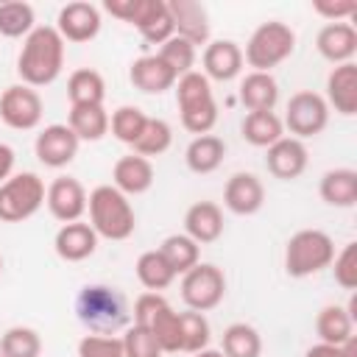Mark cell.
Instances as JSON below:
<instances>
[{"instance_id": "cell-41", "label": "cell", "mask_w": 357, "mask_h": 357, "mask_svg": "<svg viewBox=\"0 0 357 357\" xmlns=\"http://www.w3.org/2000/svg\"><path fill=\"white\" fill-rule=\"evenodd\" d=\"M156 56L181 78V75L192 73V64H195V45H190L187 39H181V36L173 33V36L159 47Z\"/></svg>"}, {"instance_id": "cell-5", "label": "cell", "mask_w": 357, "mask_h": 357, "mask_svg": "<svg viewBox=\"0 0 357 357\" xmlns=\"http://www.w3.org/2000/svg\"><path fill=\"white\" fill-rule=\"evenodd\" d=\"M335 259V243L321 229H301L284 245V271L293 279L321 273Z\"/></svg>"}, {"instance_id": "cell-12", "label": "cell", "mask_w": 357, "mask_h": 357, "mask_svg": "<svg viewBox=\"0 0 357 357\" xmlns=\"http://www.w3.org/2000/svg\"><path fill=\"white\" fill-rule=\"evenodd\" d=\"M45 204L50 209V215L61 223H75L81 220V215L86 212V190L78 178L73 176H59L50 181L47 192H45Z\"/></svg>"}, {"instance_id": "cell-50", "label": "cell", "mask_w": 357, "mask_h": 357, "mask_svg": "<svg viewBox=\"0 0 357 357\" xmlns=\"http://www.w3.org/2000/svg\"><path fill=\"white\" fill-rule=\"evenodd\" d=\"M0 271H3V259H0Z\"/></svg>"}, {"instance_id": "cell-22", "label": "cell", "mask_w": 357, "mask_h": 357, "mask_svg": "<svg viewBox=\"0 0 357 357\" xmlns=\"http://www.w3.org/2000/svg\"><path fill=\"white\" fill-rule=\"evenodd\" d=\"M53 248L56 254L64 259V262H81L86 257L95 254L98 248V234L89 223L84 220H75V223H64L59 231H56V240H53Z\"/></svg>"}, {"instance_id": "cell-28", "label": "cell", "mask_w": 357, "mask_h": 357, "mask_svg": "<svg viewBox=\"0 0 357 357\" xmlns=\"http://www.w3.org/2000/svg\"><path fill=\"white\" fill-rule=\"evenodd\" d=\"M223 156H226V142H223L220 137H215V134H201V137H195V139L187 145V151H184L187 167H190L192 173H198V176H206V173L218 170L220 162H223Z\"/></svg>"}, {"instance_id": "cell-35", "label": "cell", "mask_w": 357, "mask_h": 357, "mask_svg": "<svg viewBox=\"0 0 357 357\" xmlns=\"http://www.w3.org/2000/svg\"><path fill=\"white\" fill-rule=\"evenodd\" d=\"M223 354L226 357H259L262 337L251 324H231L223 332Z\"/></svg>"}, {"instance_id": "cell-16", "label": "cell", "mask_w": 357, "mask_h": 357, "mask_svg": "<svg viewBox=\"0 0 357 357\" xmlns=\"http://www.w3.org/2000/svg\"><path fill=\"white\" fill-rule=\"evenodd\" d=\"M223 204L234 215H254L265 204V187L254 173H234L223 187Z\"/></svg>"}, {"instance_id": "cell-25", "label": "cell", "mask_w": 357, "mask_h": 357, "mask_svg": "<svg viewBox=\"0 0 357 357\" xmlns=\"http://www.w3.org/2000/svg\"><path fill=\"white\" fill-rule=\"evenodd\" d=\"M134 28L142 33L145 42L165 45L173 36V20L165 0H139V11L134 20Z\"/></svg>"}, {"instance_id": "cell-10", "label": "cell", "mask_w": 357, "mask_h": 357, "mask_svg": "<svg viewBox=\"0 0 357 357\" xmlns=\"http://www.w3.org/2000/svg\"><path fill=\"white\" fill-rule=\"evenodd\" d=\"M326 123H329V106L318 92L301 89V92H296L290 98L287 114H284V126L290 128V134L296 139L321 134L326 128Z\"/></svg>"}, {"instance_id": "cell-29", "label": "cell", "mask_w": 357, "mask_h": 357, "mask_svg": "<svg viewBox=\"0 0 357 357\" xmlns=\"http://www.w3.org/2000/svg\"><path fill=\"white\" fill-rule=\"evenodd\" d=\"M315 332H318L321 343L340 346V343H346L349 337H354V318L349 315L346 307H340V304H326V307H321V312H318V318H315Z\"/></svg>"}, {"instance_id": "cell-4", "label": "cell", "mask_w": 357, "mask_h": 357, "mask_svg": "<svg viewBox=\"0 0 357 357\" xmlns=\"http://www.w3.org/2000/svg\"><path fill=\"white\" fill-rule=\"evenodd\" d=\"M176 103H178V114H181V126L201 137L209 134L218 123V103L209 86V78L204 73H187L176 81Z\"/></svg>"}, {"instance_id": "cell-20", "label": "cell", "mask_w": 357, "mask_h": 357, "mask_svg": "<svg viewBox=\"0 0 357 357\" xmlns=\"http://www.w3.org/2000/svg\"><path fill=\"white\" fill-rule=\"evenodd\" d=\"M318 53L332 64H346L357 53V31L349 22H326L315 39Z\"/></svg>"}, {"instance_id": "cell-46", "label": "cell", "mask_w": 357, "mask_h": 357, "mask_svg": "<svg viewBox=\"0 0 357 357\" xmlns=\"http://www.w3.org/2000/svg\"><path fill=\"white\" fill-rule=\"evenodd\" d=\"M103 8H106L112 17H117V20H123V22H131V25H134L137 11H139V0H106V3H103Z\"/></svg>"}, {"instance_id": "cell-6", "label": "cell", "mask_w": 357, "mask_h": 357, "mask_svg": "<svg viewBox=\"0 0 357 357\" xmlns=\"http://www.w3.org/2000/svg\"><path fill=\"white\" fill-rule=\"evenodd\" d=\"M293 50H296V33L290 31V25H284L279 20H268L248 36L243 61H248L254 67V73H271Z\"/></svg>"}, {"instance_id": "cell-19", "label": "cell", "mask_w": 357, "mask_h": 357, "mask_svg": "<svg viewBox=\"0 0 357 357\" xmlns=\"http://www.w3.org/2000/svg\"><path fill=\"white\" fill-rule=\"evenodd\" d=\"M128 81L134 84V89H139L145 95H162L170 86H176L178 75L159 56H139L137 61H131Z\"/></svg>"}, {"instance_id": "cell-13", "label": "cell", "mask_w": 357, "mask_h": 357, "mask_svg": "<svg viewBox=\"0 0 357 357\" xmlns=\"http://www.w3.org/2000/svg\"><path fill=\"white\" fill-rule=\"evenodd\" d=\"M53 28L59 31V36L64 42H75V45L89 42L100 31V11H98V6L84 3V0L67 3V6H61Z\"/></svg>"}, {"instance_id": "cell-15", "label": "cell", "mask_w": 357, "mask_h": 357, "mask_svg": "<svg viewBox=\"0 0 357 357\" xmlns=\"http://www.w3.org/2000/svg\"><path fill=\"white\" fill-rule=\"evenodd\" d=\"M170 20H173V33L187 39L190 45H206L209 42V14L201 3L195 0H165Z\"/></svg>"}, {"instance_id": "cell-42", "label": "cell", "mask_w": 357, "mask_h": 357, "mask_svg": "<svg viewBox=\"0 0 357 357\" xmlns=\"http://www.w3.org/2000/svg\"><path fill=\"white\" fill-rule=\"evenodd\" d=\"M123 340V351L126 357H162V346L156 343V337L145 329V326H128L126 335L120 337Z\"/></svg>"}, {"instance_id": "cell-23", "label": "cell", "mask_w": 357, "mask_h": 357, "mask_svg": "<svg viewBox=\"0 0 357 357\" xmlns=\"http://www.w3.org/2000/svg\"><path fill=\"white\" fill-rule=\"evenodd\" d=\"M243 70V50L231 39H215L204 50V75L212 81H231Z\"/></svg>"}, {"instance_id": "cell-45", "label": "cell", "mask_w": 357, "mask_h": 357, "mask_svg": "<svg viewBox=\"0 0 357 357\" xmlns=\"http://www.w3.org/2000/svg\"><path fill=\"white\" fill-rule=\"evenodd\" d=\"M312 11L326 17L329 22H343L351 14H357V0H315Z\"/></svg>"}, {"instance_id": "cell-36", "label": "cell", "mask_w": 357, "mask_h": 357, "mask_svg": "<svg viewBox=\"0 0 357 357\" xmlns=\"http://www.w3.org/2000/svg\"><path fill=\"white\" fill-rule=\"evenodd\" d=\"M31 31H33V6L22 0L0 3V36L17 39V36H28Z\"/></svg>"}, {"instance_id": "cell-47", "label": "cell", "mask_w": 357, "mask_h": 357, "mask_svg": "<svg viewBox=\"0 0 357 357\" xmlns=\"http://www.w3.org/2000/svg\"><path fill=\"white\" fill-rule=\"evenodd\" d=\"M11 170H14V148L0 142V184L11 176Z\"/></svg>"}, {"instance_id": "cell-7", "label": "cell", "mask_w": 357, "mask_h": 357, "mask_svg": "<svg viewBox=\"0 0 357 357\" xmlns=\"http://www.w3.org/2000/svg\"><path fill=\"white\" fill-rule=\"evenodd\" d=\"M45 181L36 173H14L0 184V220L22 223L45 204Z\"/></svg>"}, {"instance_id": "cell-17", "label": "cell", "mask_w": 357, "mask_h": 357, "mask_svg": "<svg viewBox=\"0 0 357 357\" xmlns=\"http://www.w3.org/2000/svg\"><path fill=\"white\" fill-rule=\"evenodd\" d=\"M265 165L271 170V176L282 178V181H290V178H298L307 167V148L301 139L296 137H282L276 139L271 148H268V156H265Z\"/></svg>"}, {"instance_id": "cell-14", "label": "cell", "mask_w": 357, "mask_h": 357, "mask_svg": "<svg viewBox=\"0 0 357 357\" xmlns=\"http://www.w3.org/2000/svg\"><path fill=\"white\" fill-rule=\"evenodd\" d=\"M78 137L70 131V126H61V123H53V126H45L39 134H36V142H33V151H36V159L45 165V167H64L75 159L78 153Z\"/></svg>"}, {"instance_id": "cell-1", "label": "cell", "mask_w": 357, "mask_h": 357, "mask_svg": "<svg viewBox=\"0 0 357 357\" xmlns=\"http://www.w3.org/2000/svg\"><path fill=\"white\" fill-rule=\"evenodd\" d=\"M64 67V39L53 25H36L17 56V73L25 86H47L61 75Z\"/></svg>"}, {"instance_id": "cell-26", "label": "cell", "mask_w": 357, "mask_h": 357, "mask_svg": "<svg viewBox=\"0 0 357 357\" xmlns=\"http://www.w3.org/2000/svg\"><path fill=\"white\" fill-rule=\"evenodd\" d=\"M318 192H321V198H324L329 206H337V209L354 206V204H357V170H351V167L326 170V173L321 176Z\"/></svg>"}, {"instance_id": "cell-32", "label": "cell", "mask_w": 357, "mask_h": 357, "mask_svg": "<svg viewBox=\"0 0 357 357\" xmlns=\"http://www.w3.org/2000/svg\"><path fill=\"white\" fill-rule=\"evenodd\" d=\"M240 131L243 139L251 142L254 148H271L276 139L284 137V123L273 112H248Z\"/></svg>"}, {"instance_id": "cell-43", "label": "cell", "mask_w": 357, "mask_h": 357, "mask_svg": "<svg viewBox=\"0 0 357 357\" xmlns=\"http://www.w3.org/2000/svg\"><path fill=\"white\" fill-rule=\"evenodd\" d=\"M332 273L343 290H357V243H346L340 254H335Z\"/></svg>"}, {"instance_id": "cell-30", "label": "cell", "mask_w": 357, "mask_h": 357, "mask_svg": "<svg viewBox=\"0 0 357 357\" xmlns=\"http://www.w3.org/2000/svg\"><path fill=\"white\" fill-rule=\"evenodd\" d=\"M67 98H70V106H103V98H106L103 75L89 67L75 70L67 81Z\"/></svg>"}, {"instance_id": "cell-31", "label": "cell", "mask_w": 357, "mask_h": 357, "mask_svg": "<svg viewBox=\"0 0 357 357\" xmlns=\"http://www.w3.org/2000/svg\"><path fill=\"white\" fill-rule=\"evenodd\" d=\"M67 126L78 137V142H98L109 131V114L103 106H70Z\"/></svg>"}, {"instance_id": "cell-11", "label": "cell", "mask_w": 357, "mask_h": 357, "mask_svg": "<svg viewBox=\"0 0 357 357\" xmlns=\"http://www.w3.org/2000/svg\"><path fill=\"white\" fill-rule=\"evenodd\" d=\"M0 120L14 131H31L42 120V98L33 86L14 84L0 95Z\"/></svg>"}, {"instance_id": "cell-44", "label": "cell", "mask_w": 357, "mask_h": 357, "mask_svg": "<svg viewBox=\"0 0 357 357\" xmlns=\"http://www.w3.org/2000/svg\"><path fill=\"white\" fill-rule=\"evenodd\" d=\"M78 357H126V351L114 335H84L78 340Z\"/></svg>"}, {"instance_id": "cell-18", "label": "cell", "mask_w": 357, "mask_h": 357, "mask_svg": "<svg viewBox=\"0 0 357 357\" xmlns=\"http://www.w3.org/2000/svg\"><path fill=\"white\" fill-rule=\"evenodd\" d=\"M153 184V165L151 159L139 153L120 156L112 167V187H117L123 195H142Z\"/></svg>"}, {"instance_id": "cell-38", "label": "cell", "mask_w": 357, "mask_h": 357, "mask_svg": "<svg viewBox=\"0 0 357 357\" xmlns=\"http://www.w3.org/2000/svg\"><path fill=\"white\" fill-rule=\"evenodd\" d=\"M209 321L204 318V312H195V310H187V312H178V337H181V351L187 354H195L201 349L209 346Z\"/></svg>"}, {"instance_id": "cell-33", "label": "cell", "mask_w": 357, "mask_h": 357, "mask_svg": "<svg viewBox=\"0 0 357 357\" xmlns=\"http://www.w3.org/2000/svg\"><path fill=\"white\" fill-rule=\"evenodd\" d=\"M134 268H137V279H139V284H142L148 293H159V290L170 287L173 279H176L173 268L167 265V259L162 257L159 248H153V251H142Z\"/></svg>"}, {"instance_id": "cell-21", "label": "cell", "mask_w": 357, "mask_h": 357, "mask_svg": "<svg viewBox=\"0 0 357 357\" xmlns=\"http://www.w3.org/2000/svg\"><path fill=\"white\" fill-rule=\"evenodd\" d=\"M326 106H335V112L351 117L357 112V64H335L326 75Z\"/></svg>"}, {"instance_id": "cell-49", "label": "cell", "mask_w": 357, "mask_h": 357, "mask_svg": "<svg viewBox=\"0 0 357 357\" xmlns=\"http://www.w3.org/2000/svg\"><path fill=\"white\" fill-rule=\"evenodd\" d=\"M192 357H226L223 351H215V349H201V351H195Z\"/></svg>"}, {"instance_id": "cell-34", "label": "cell", "mask_w": 357, "mask_h": 357, "mask_svg": "<svg viewBox=\"0 0 357 357\" xmlns=\"http://www.w3.org/2000/svg\"><path fill=\"white\" fill-rule=\"evenodd\" d=\"M159 251H162V257L167 259V265L173 268L176 276L178 273L184 276L190 268H195L201 262V248L187 234H170V237H165L162 245H159Z\"/></svg>"}, {"instance_id": "cell-27", "label": "cell", "mask_w": 357, "mask_h": 357, "mask_svg": "<svg viewBox=\"0 0 357 357\" xmlns=\"http://www.w3.org/2000/svg\"><path fill=\"white\" fill-rule=\"evenodd\" d=\"M279 100V84L271 73H248L240 84V103L248 112H273Z\"/></svg>"}, {"instance_id": "cell-39", "label": "cell", "mask_w": 357, "mask_h": 357, "mask_svg": "<svg viewBox=\"0 0 357 357\" xmlns=\"http://www.w3.org/2000/svg\"><path fill=\"white\" fill-rule=\"evenodd\" d=\"M0 354L3 357H39L42 337L31 326H11L0 337Z\"/></svg>"}, {"instance_id": "cell-48", "label": "cell", "mask_w": 357, "mask_h": 357, "mask_svg": "<svg viewBox=\"0 0 357 357\" xmlns=\"http://www.w3.org/2000/svg\"><path fill=\"white\" fill-rule=\"evenodd\" d=\"M304 357H346L340 346H329V343H315L304 351Z\"/></svg>"}, {"instance_id": "cell-40", "label": "cell", "mask_w": 357, "mask_h": 357, "mask_svg": "<svg viewBox=\"0 0 357 357\" xmlns=\"http://www.w3.org/2000/svg\"><path fill=\"white\" fill-rule=\"evenodd\" d=\"M145 123H148V114H145L142 109H137V106H120V109H114L112 117H109L112 134H114L120 142H126V145H134V142L139 139Z\"/></svg>"}, {"instance_id": "cell-9", "label": "cell", "mask_w": 357, "mask_h": 357, "mask_svg": "<svg viewBox=\"0 0 357 357\" xmlns=\"http://www.w3.org/2000/svg\"><path fill=\"white\" fill-rule=\"evenodd\" d=\"M223 296H226V276H223V271L218 265L198 262L181 279V298L195 312L215 310L223 301Z\"/></svg>"}, {"instance_id": "cell-51", "label": "cell", "mask_w": 357, "mask_h": 357, "mask_svg": "<svg viewBox=\"0 0 357 357\" xmlns=\"http://www.w3.org/2000/svg\"><path fill=\"white\" fill-rule=\"evenodd\" d=\"M0 357H3V354H0Z\"/></svg>"}, {"instance_id": "cell-8", "label": "cell", "mask_w": 357, "mask_h": 357, "mask_svg": "<svg viewBox=\"0 0 357 357\" xmlns=\"http://www.w3.org/2000/svg\"><path fill=\"white\" fill-rule=\"evenodd\" d=\"M134 324L145 326L162 351H181V337H178V312L167 304L162 293H142L134 301Z\"/></svg>"}, {"instance_id": "cell-37", "label": "cell", "mask_w": 357, "mask_h": 357, "mask_svg": "<svg viewBox=\"0 0 357 357\" xmlns=\"http://www.w3.org/2000/svg\"><path fill=\"white\" fill-rule=\"evenodd\" d=\"M170 142H173V128H170V123H165L162 117H148V123H145L139 139H137L131 148H134V153H139V156L148 159V156H162V153L170 148Z\"/></svg>"}, {"instance_id": "cell-2", "label": "cell", "mask_w": 357, "mask_h": 357, "mask_svg": "<svg viewBox=\"0 0 357 357\" xmlns=\"http://www.w3.org/2000/svg\"><path fill=\"white\" fill-rule=\"evenodd\" d=\"M86 209H89V226L95 229L98 237L106 240H128L137 229V215L128 201L117 187L100 184L86 195Z\"/></svg>"}, {"instance_id": "cell-3", "label": "cell", "mask_w": 357, "mask_h": 357, "mask_svg": "<svg viewBox=\"0 0 357 357\" xmlns=\"http://www.w3.org/2000/svg\"><path fill=\"white\" fill-rule=\"evenodd\" d=\"M78 321L92 335H114L128 324V307L117 287L109 284H86L75 298Z\"/></svg>"}, {"instance_id": "cell-24", "label": "cell", "mask_w": 357, "mask_h": 357, "mask_svg": "<svg viewBox=\"0 0 357 357\" xmlns=\"http://www.w3.org/2000/svg\"><path fill=\"white\" fill-rule=\"evenodd\" d=\"M184 234L192 237L198 245L215 243L223 234V212L215 201H198L184 215Z\"/></svg>"}]
</instances>
